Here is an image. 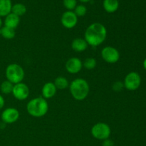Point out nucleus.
Masks as SVG:
<instances>
[{
  "instance_id": "obj_1",
  "label": "nucleus",
  "mask_w": 146,
  "mask_h": 146,
  "mask_svg": "<svg viewBox=\"0 0 146 146\" xmlns=\"http://www.w3.org/2000/svg\"><path fill=\"white\" fill-rule=\"evenodd\" d=\"M107 29L104 24L95 22L88 26L84 34V39L88 46L96 47L101 45L106 39Z\"/></svg>"
},
{
  "instance_id": "obj_2",
  "label": "nucleus",
  "mask_w": 146,
  "mask_h": 146,
  "mask_svg": "<svg viewBox=\"0 0 146 146\" xmlns=\"http://www.w3.org/2000/svg\"><path fill=\"white\" fill-rule=\"evenodd\" d=\"M69 90L73 98L76 101H83L88 97L90 92V86L86 80L78 78L71 81Z\"/></svg>"
},
{
  "instance_id": "obj_3",
  "label": "nucleus",
  "mask_w": 146,
  "mask_h": 146,
  "mask_svg": "<svg viewBox=\"0 0 146 146\" xmlns=\"http://www.w3.org/2000/svg\"><path fill=\"white\" fill-rule=\"evenodd\" d=\"M28 113L34 118L44 116L48 111V104L46 99L41 97H36L30 100L27 104Z\"/></svg>"
},
{
  "instance_id": "obj_4",
  "label": "nucleus",
  "mask_w": 146,
  "mask_h": 146,
  "mask_svg": "<svg viewBox=\"0 0 146 146\" xmlns=\"http://www.w3.org/2000/svg\"><path fill=\"white\" fill-rule=\"evenodd\" d=\"M5 76L7 81L13 84L22 82L25 76L24 70L19 64H11L7 66L5 70Z\"/></svg>"
},
{
  "instance_id": "obj_5",
  "label": "nucleus",
  "mask_w": 146,
  "mask_h": 146,
  "mask_svg": "<svg viewBox=\"0 0 146 146\" xmlns=\"http://www.w3.org/2000/svg\"><path fill=\"white\" fill-rule=\"evenodd\" d=\"M91 135L96 139L104 141L109 138L111 133V130L109 125L106 123L99 122L94 124L91 128Z\"/></svg>"
},
{
  "instance_id": "obj_6",
  "label": "nucleus",
  "mask_w": 146,
  "mask_h": 146,
  "mask_svg": "<svg viewBox=\"0 0 146 146\" xmlns=\"http://www.w3.org/2000/svg\"><path fill=\"white\" fill-rule=\"evenodd\" d=\"M124 88L128 91H135L141 84V77L138 73L135 71L130 72L125 76L123 81Z\"/></svg>"
},
{
  "instance_id": "obj_7",
  "label": "nucleus",
  "mask_w": 146,
  "mask_h": 146,
  "mask_svg": "<svg viewBox=\"0 0 146 146\" xmlns=\"http://www.w3.org/2000/svg\"><path fill=\"white\" fill-rule=\"evenodd\" d=\"M103 59L108 64H115L120 59V53L115 47L108 46L104 47L101 52Z\"/></svg>"
},
{
  "instance_id": "obj_8",
  "label": "nucleus",
  "mask_w": 146,
  "mask_h": 146,
  "mask_svg": "<svg viewBox=\"0 0 146 146\" xmlns=\"http://www.w3.org/2000/svg\"><path fill=\"white\" fill-rule=\"evenodd\" d=\"M19 118V112L18 110L13 107L7 108L2 111L1 119L5 124H11L17 122Z\"/></svg>"
},
{
  "instance_id": "obj_9",
  "label": "nucleus",
  "mask_w": 146,
  "mask_h": 146,
  "mask_svg": "<svg viewBox=\"0 0 146 146\" xmlns=\"http://www.w3.org/2000/svg\"><path fill=\"white\" fill-rule=\"evenodd\" d=\"M11 94L16 99L19 100V101H24L29 97V88L28 86L24 83H19V84L14 85Z\"/></svg>"
},
{
  "instance_id": "obj_10",
  "label": "nucleus",
  "mask_w": 146,
  "mask_h": 146,
  "mask_svg": "<svg viewBox=\"0 0 146 146\" xmlns=\"http://www.w3.org/2000/svg\"><path fill=\"white\" fill-rule=\"evenodd\" d=\"M61 22L63 27L71 29L74 28L78 23V17L73 11H66L62 14Z\"/></svg>"
},
{
  "instance_id": "obj_11",
  "label": "nucleus",
  "mask_w": 146,
  "mask_h": 146,
  "mask_svg": "<svg viewBox=\"0 0 146 146\" xmlns=\"http://www.w3.org/2000/svg\"><path fill=\"white\" fill-rule=\"evenodd\" d=\"M65 68L69 74H76L82 69L83 62L77 57H72L66 62Z\"/></svg>"
},
{
  "instance_id": "obj_12",
  "label": "nucleus",
  "mask_w": 146,
  "mask_h": 146,
  "mask_svg": "<svg viewBox=\"0 0 146 146\" xmlns=\"http://www.w3.org/2000/svg\"><path fill=\"white\" fill-rule=\"evenodd\" d=\"M57 88H56L54 82H47L44 84L41 89V95L45 99H49L55 96Z\"/></svg>"
},
{
  "instance_id": "obj_13",
  "label": "nucleus",
  "mask_w": 146,
  "mask_h": 146,
  "mask_svg": "<svg viewBox=\"0 0 146 146\" xmlns=\"http://www.w3.org/2000/svg\"><path fill=\"white\" fill-rule=\"evenodd\" d=\"M88 46V43L83 38H76L71 42V48L76 52H84L87 49Z\"/></svg>"
},
{
  "instance_id": "obj_14",
  "label": "nucleus",
  "mask_w": 146,
  "mask_h": 146,
  "mask_svg": "<svg viewBox=\"0 0 146 146\" xmlns=\"http://www.w3.org/2000/svg\"><path fill=\"white\" fill-rule=\"evenodd\" d=\"M20 22V17L13 13H10L6 16L4 19V27L16 29Z\"/></svg>"
},
{
  "instance_id": "obj_15",
  "label": "nucleus",
  "mask_w": 146,
  "mask_h": 146,
  "mask_svg": "<svg viewBox=\"0 0 146 146\" xmlns=\"http://www.w3.org/2000/svg\"><path fill=\"white\" fill-rule=\"evenodd\" d=\"M104 9L106 12L114 13L118 10L119 7L118 0H104L103 2Z\"/></svg>"
},
{
  "instance_id": "obj_16",
  "label": "nucleus",
  "mask_w": 146,
  "mask_h": 146,
  "mask_svg": "<svg viewBox=\"0 0 146 146\" xmlns=\"http://www.w3.org/2000/svg\"><path fill=\"white\" fill-rule=\"evenodd\" d=\"M11 0H0V17H6L11 12Z\"/></svg>"
},
{
  "instance_id": "obj_17",
  "label": "nucleus",
  "mask_w": 146,
  "mask_h": 146,
  "mask_svg": "<svg viewBox=\"0 0 146 146\" xmlns=\"http://www.w3.org/2000/svg\"><path fill=\"white\" fill-rule=\"evenodd\" d=\"M1 32H0V35L3 37L4 38L7 40H11L15 37L16 32L15 29H13L9 28L7 27H2L1 28Z\"/></svg>"
},
{
  "instance_id": "obj_18",
  "label": "nucleus",
  "mask_w": 146,
  "mask_h": 146,
  "mask_svg": "<svg viewBox=\"0 0 146 146\" xmlns=\"http://www.w3.org/2000/svg\"><path fill=\"white\" fill-rule=\"evenodd\" d=\"M54 84L55 85L56 88L57 89L60 90L66 89V88L69 86L68 81L64 76H58L57 78H56V79L54 80Z\"/></svg>"
},
{
  "instance_id": "obj_19",
  "label": "nucleus",
  "mask_w": 146,
  "mask_h": 146,
  "mask_svg": "<svg viewBox=\"0 0 146 146\" xmlns=\"http://www.w3.org/2000/svg\"><path fill=\"white\" fill-rule=\"evenodd\" d=\"M27 12V7L24 4L21 3H17V4L12 5L11 7V13L16 14L18 17H21L24 15Z\"/></svg>"
},
{
  "instance_id": "obj_20",
  "label": "nucleus",
  "mask_w": 146,
  "mask_h": 146,
  "mask_svg": "<svg viewBox=\"0 0 146 146\" xmlns=\"http://www.w3.org/2000/svg\"><path fill=\"white\" fill-rule=\"evenodd\" d=\"M13 88H14V84L10 81H3L0 85V90L1 92L4 94H9L12 93Z\"/></svg>"
},
{
  "instance_id": "obj_21",
  "label": "nucleus",
  "mask_w": 146,
  "mask_h": 146,
  "mask_svg": "<svg viewBox=\"0 0 146 146\" xmlns=\"http://www.w3.org/2000/svg\"><path fill=\"white\" fill-rule=\"evenodd\" d=\"M97 65V61L96 58L93 57H88L84 60V62L83 63V66L87 70H93L96 68Z\"/></svg>"
},
{
  "instance_id": "obj_22",
  "label": "nucleus",
  "mask_w": 146,
  "mask_h": 146,
  "mask_svg": "<svg viewBox=\"0 0 146 146\" xmlns=\"http://www.w3.org/2000/svg\"><path fill=\"white\" fill-rule=\"evenodd\" d=\"M74 12L75 13V14L77 16V17H84V16H85L86 14L87 9L84 5L80 4V5H77L76 7V8L74 9Z\"/></svg>"
},
{
  "instance_id": "obj_23",
  "label": "nucleus",
  "mask_w": 146,
  "mask_h": 146,
  "mask_svg": "<svg viewBox=\"0 0 146 146\" xmlns=\"http://www.w3.org/2000/svg\"><path fill=\"white\" fill-rule=\"evenodd\" d=\"M63 4H64V7L68 11H73L77 6V1L76 0H64Z\"/></svg>"
},
{
  "instance_id": "obj_24",
  "label": "nucleus",
  "mask_w": 146,
  "mask_h": 146,
  "mask_svg": "<svg viewBox=\"0 0 146 146\" xmlns=\"http://www.w3.org/2000/svg\"><path fill=\"white\" fill-rule=\"evenodd\" d=\"M123 82H121V81H115L112 85V88L115 92H121L123 89Z\"/></svg>"
},
{
  "instance_id": "obj_25",
  "label": "nucleus",
  "mask_w": 146,
  "mask_h": 146,
  "mask_svg": "<svg viewBox=\"0 0 146 146\" xmlns=\"http://www.w3.org/2000/svg\"><path fill=\"white\" fill-rule=\"evenodd\" d=\"M102 146H114V143L111 139L108 138V139L103 141Z\"/></svg>"
},
{
  "instance_id": "obj_26",
  "label": "nucleus",
  "mask_w": 146,
  "mask_h": 146,
  "mask_svg": "<svg viewBox=\"0 0 146 146\" xmlns=\"http://www.w3.org/2000/svg\"><path fill=\"white\" fill-rule=\"evenodd\" d=\"M4 105H5V100H4V97L0 94V110L4 108Z\"/></svg>"
},
{
  "instance_id": "obj_27",
  "label": "nucleus",
  "mask_w": 146,
  "mask_h": 146,
  "mask_svg": "<svg viewBox=\"0 0 146 146\" xmlns=\"http://www.w3.org/2000/svg\"><path fill=\"white\" fill-rule=\"evenodd\" d=\"M143 66L144 69L146 71V58H145V60L143 61Z\"/></svg>"
},
{
  "instance_id": "obj_28",
  "label": "nucleus",
  "mask_w": 146,
  "mask_h": 146,
  "mask_svg": "<svg viewBox=\"0 0 146 146\" xmlns=\"http://www.w3.org/2000/svg\"><path fill=\"white\" fill-rule=\"evenodd\" d=\"M80 1H81V2H84V3H87V2H89L91 0H79Z\"/></svg>"
},
{
  "instance_id": "obj_29",
  "label": "nucleus",
  "mask_w": 146,
  "mask_h": 146,
  "mask_svg": "<svg viewBox=\"0 0 146 146\" xmlns=\"http://www.w3.org/2000/svg\"><path fill=\"white\" fill-rule=\"evenodd\" d=\"M1 27H2V20H1V18L0 17V29H1Z\"/></svg>"
}]
</instances>
